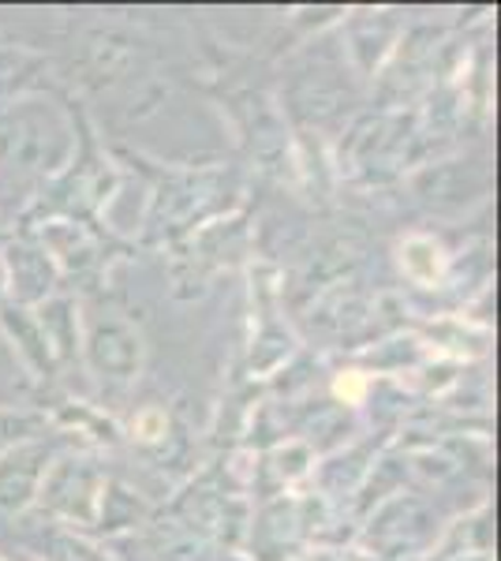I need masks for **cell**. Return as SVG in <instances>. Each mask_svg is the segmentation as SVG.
<instances>
[{
	"label": "cell",
	"instance_id": "2",
	"mask_svg": "<svg viewBox=\"0 0 501 561\" xmlns=\"http://www.w3.org/2000/svg\"><path fill=\"white\" fill-rule=\"evenodd\" d=\"M34 457H12L4 468H0V505L4 510H15V505H23L26 491H31V479H34Z\"/></svg>",
	"mask_w": 501,
	"mask_h": 561
},
{
	"label": "cell",
	"instance_id": "1",
	"mask_svg": "<svg viewBox=\"0 0 501 561\" xmlns=\"http://www.w3.org/2000/svg\"><path fill=\"white\" fill-rule=\"evenodd\" d=\"M94 364L109 370V375L116 378H127L135 367H139V337H135L132 330H124V325H102V330L94 333Z\"/></svg>",
	"mask_w": 501,
	"mask_h": 561
}]
</instances>
